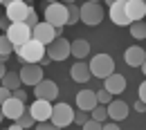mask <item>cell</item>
<instances>
[{
	"instance_id": "2e32d148",
	"label": "cell",
	"mask_w": 146,
	"mask_h": 130,
	"mask_svg": "<svg viewBox=\"0 0 146 130\" xmlns=\"http://www.w3.org/2000/svg\"><path fill=\"white\" fill-rule=\"evenodd\" d=\"M29 114L34 117V121H45V119H50V114H52V101L36 99V101L29 106Z\"/></svg>"
},
{
	"instance_id": "f546056e",
	"label": "cell",
	"mask_w": 146,
	"mask_h": 130,
	"mask_svg": "<svg viewBox=\"0 0 146 130\" xmlns=\"http://www.w3.org/2000/svg\"><path fill=\"white\" fill-rule=\"evenodd\" d=\"M88 117H90V114H88V110H81V108H79V110H74V119H72V123L81 126V123H83Z\"/></svg>"
},
{
	"instance_id": "5b68a950",
	"label": "cell",
	"mask_w": 146,
	"mask_h": 130,
	"mask_svg": "<svg viewBox=\"0 0 146 130\" xmlns=\"http://www.w3.org/2000/svg\"><path fill=\"white\" fill-rule=\"evenodd\" d=\"M90 74L97 79H106L110 72H115V61L110 54H94L90 61Z\"/></svg>"
},
{
	"instance_id": "4dcf8cb0",
	"label": "cell",
	"mask_w": 146,
	"mask_h": 130,
	"mask_svg": "<svg viewBox=\"0 0 146 130\" xmlns=\"http://www.w3.org/2000/svg\"><path fill=\"white\" fill-rule=\"evenodd\" d=\"M23 22H25V25H29V27H34V25H36V22H38V16H36V9H32V11H29V14H27V18L23 20Z\"/></svg>"
},
{
	"instance_id": "f6af8a7d",
	"label": "cell",
	"mask_w": 146,
	"mask_h": 130,
	"mask_svg": "<svg viewBox=\"0 0 146 130\" xmlns=\"http://www.w3.org/2000/svg\"><path fill=\"white\" fill-rule=\"evenodd\" d=\"M25 2H32V0H25Z\"/></svg>"
},
{
	"instance_id": "ba28073f",
	"label": "cell",
	"mask_w": 146,
	"mask_h": 130,
	"mask_svg": "<svg viewBox=\"0 0 146 130\" xmlns=\"http://www.w3.org/2000/svg\"><path fill=\"white\" fill-rule=\"evenodd\" d=\"M18 76H20L23 85H36L38 81L43 79V65L40 63H23Z\"/></svg>"
},
{
	"instance_id": "52a82bcc",
	"label": "cell",
	"mask_w": 146,
	"mask_h": 130,
	"mask_svg": "<svg viewBox=\"0 0 146 130\" xmlns=\"http://www.w3.org/2000/svg\"><path fill=\"white\" fill-rule=\"evenodd\" d=\"M74 119V110L70 103H54L52 106V114H50V121L54 128H65L70 126Z\"/></svg>"
},
{
	"instance_id": "4fadbf2b",
	"label": "cell",
	"mask_w": 146,
	"mask_h": 130,
	"mask_svg": "<svg viewBox=\"0 0 146 130\" xmlns=\"http://www.w3.org/2000/svg\"><path fill=\"white\" fill-rule=\"evenodd\" d=\"M124 9H126L128 20H144L146 16V0H124Z\"/></svg>"
},
{
	"instance_id": "d4e9b609",
	"label": "cell",
	"mask_w": 146,
	"mask_h": 130,
	"mask_svg": "<svg viewBox=\"0 0 146 130\" xmlns=\"http://www.w3.org/2000/svg\"><path fill=\"white\" fill-rule=\"evenodd\" d=\"M11 52H14V45L9 43V38H7V36H0V61L7 63V58H9Z\"/></svg>"
},
{
	"instance_id": "484cf974",
	"label": "cell",
	"mask_w": 146,
	"mask_h": 130,
	"mask_svg": "<svg viewBox=\"0 0 146 130\" xmlns=\"http://www.w3.org/2000/svg\"><path fill=\"white\" fill-rule=\"evenodd\" d=\"M90 117L104 123V121L108 119V110H106V106H104V103H97V106H94V108L90 110Z\"/></svg>"
},
{
	"instance_id": "6da1fadb",
	"label": "cell",
	"mask_w": 146,
	"mask_h": 130,
	"mask_svg": "<svg viewBox=\"0 0 146 130\" xmlns=\"http://www.w3.org/2000/svg\"><path fill=\"white\" fill-rule=\"evenodd\" d=\"M14 52H18L23 63H40V61L45 58V45L38 43L36 38H29V40H25L20 47H16Z\"/></svg>"
},
{
	"instance_id": "8fae6325",
	"label": "cell",
	"mask_w": 146,
	"mask_h": 130,
	"mask_svg": "<svg viewBox=\"0 0 146 130\" xmlns=\"http://www.w3.org/2000/svg\"><path fill=\"white\" fill-rule=\"evenodd\" d=\"M54 36H56L54 25H50V22H36V25L32 27V38H36L38 43H43V45L52 43Z\"/></svg>"
},
{
	"instance_id": "8992f818",
	"label": "cell",
	"mask_w": 146,
	"mask_h": 130,
	"mask_svg": "<svg viewBox=\"0 0 146 130\" xmlns=\"http://www.w3.org/2000/svg\"><path fill=\"white\" fill-rule=\"evenodd\" d=\"M68 20V5L65 2H47L45 7V22L54 25V27H65Z\"/></svg>"
},
{
	"instance_id": "30bf717a",
	"label": "cell",
	"mask_w": 146,
	"mask_h": 130,
	"mask_svg": "<svg viewBox=\"0 0 146 130\" xmlns=\"http://www.w3.org/2000/svg\"><path fill=\"white\" fill-rule=\"evenodd\" d=\"M32 88H34V96L36 99L54 101L56 96H58V85H56L54 81H50V79H40L36 85H32Z\"/></svg>"
},
{
	"instance_id": "9c48e42d",
	"label": "cell",
	"mask_w": 146,
	"mask_h": 130,
	"mask_svg": "<svg viewBox=\"0 0 146 130\" xmlns=\"http://www.w3.org/2000/svg\"><path fill=\"white\" fill-rule=\"evenodd\" d=\"M32 9H34V7H32L29 2H25V0H11L9 5H5L7 18L11 20V22H16V20H25V18H27V14H29Z\"/></svg>"
},
{
	"instance_id": "603a6c76",
	"label": "cell",
	"mask_w": 146,
	"mask_h": 130,
	"mask_svg": "<svg viewBox=\"0 0 146 130\" xmlns=\"http://www.w3.org/2000/svg\"><path fill=\"white\" fill-rule=\"evenodd\" d=\"M0 85H5L7 90H16V88H20V76H18V72H5L2 79H0Z\"/></svg>"
},
{
	"instance_id": "836d02e7",
	"label": "cell",
	"mask_w": 146,
	"mask_h": 130,
	"mask_svg": "<svg viewBox=\"0 0 146 130\" xmlns=\"http://www.w3.org/2000/svg\"><path fill=\"white\" fill-rule=\"evenodd\" d=\"M9 96H11V90H7L5 85H0V103H2V101H7Z\"/></svg>"
},
{
	"instance_id": "bcb514c9",
	"label": "cell",
	"mask_w": 146,
	"mask_h": 130,
	"mask_svg": "<svg viewBox=\"0 0 146 130\" xmlns=\"http://www.w3.org/2000/svg\"><path fill=\"white\" fill-rule=\"evenodd\" d=\"M0 2H2V0H0Z\"/></svg>"
},
{
	"instance_id": "ee69618b",
	"label": "cell",
	"mask_w": 146,
	"mask_h": 130,
	"mask_svg": "<svg viewBox=\"0 0 146 130\" xmlns=\"http://www.w3.org/2000/svg\"><path fill=\"white\" fill-rule=\"evenodd\" d=\"M47 2H56V0H47Z\"/></svg>"
},
{
	"instance_id": "d590c367",
	"label": "cell",
	"mask_w": 146,
	"mask_h": 130,
	"mask_svg": "<svg viewBox=\"0 0 146 130\" xmlns=\"http://www.w3.org/2000/svg\"><path fill=\"white\" fill-rule=\"evenodd\" d=\"M137 94H139V99H142V101H146V83H139V90H137Z\"/></svg>"
},
{
	"instance_id": "74e56055",
	"label": "cell",
	"mask_w": 146,
	"mask_h": 130,
	"mask_svg": "<svg viewBox=\"0 0 146 130\" xmlns=\"http://www.w3.org/2000/svg\"><path fill=\"white\" fill-rule=\"evenodd\" d=\"M5 72H7V67H5V63L0 61V79H2V74H5Z\"/></svg>"
},
{
	"instance_id": "7a4b0ae2",
	"label": "cell",
	"mask_w": 146,
	"mask_h": 130,
	"mask_svg": "<svg viewBox=\"0 0 146 130\" xmlns=\"http://www.w3.org/2000/svg\"><path fill=\"white\" fill-rule=\"evenodd\" d=\"M79 20L83 25H88V27H97L104 20V7H101V2L86 0V5L79 7Z\"/></svg>"
},
{
	"instance_id": "e0dca14e",
	"label": "cell",
	"mask_w": 146,
	"mask_h": 130,
	"mask_svg": "<svg viewBox=\"0 0 146 130\" xmlns=\"http://www.w3.org/2000/svg\"><path fill=\"white\" fill-rule=\"evenodd\" d=\"M108 16H110V20H112L115 25H119V27L130 25V20H128V16H126V9H124V0H117V2L108 5Z\"/></svg>"
},
{
	"instance_id": "ac0fdd59",
	"label": "cell",
	"mask_w": 146,
	"mask_h": 130,
	"mask_svg": "<svg viewBox=\"0 0 146 130\" xmlns=\"http://www.w3.org/2000/svg\"><path fill=\"white\" fill-rule=\"evenodd\" d=\"M90 67H88V63L81 58V61H76L72 65V70H70V79L76 81V83H88L90 81Z\"/></svg>"
},
{
	"instance_id": "e575fe53",
	"label": "cell",
	"mask_w": 146,
	"mask_h": 130,
	"mask_svg": "<svg viewBox=\"0 0 146 130\" xmlns=\"http://www.w3.org/2000/svg\"><path fill=\"white\" fill-rule=\"evenodd\" d=\"M133 108H135V110H137V112H146V101H142V99H137Z\"/></svg>"
},
{
	"instance_id": "1f68e13d",
	"label": "cell",
	"mask_w": 146,
	"mask_h": 130,
	"mask_svg": "<svg viewBox=\"0 0 146 130\" xmlns=\"http://www.w3.org/2000/svg\"><path fill=\"white\" fill-rule=\"evenodd\" d=\"M101 128H106V130H119V121H115V119H106L104 123H101Z\"/></svg>"
},
{
	"instance_id": "ab89813d",
	"label": "cell",
	"mask_w": 146,
	"mask_h": 130,
	"mask_svg": "<svg viewBox=\"0 0 146 130\" xmlns=\"http://www.w3.org/2000/svg\"><path fill=\"white\" fill-rule=\"evenodd\" d=\"M9 2H11V0H2V2H0V5H2V7H5V5H9Z\"/></svg>"
},
{
	"instance_id": "83f0119b",
	"label": "cell",
	"mask_w": 146,
	"mask_h": 130,
	"mask_svg": "<svg viewBox=\"0 0 146 130\" xmlns=\"http://www.w3.org/2000/svg\"><path fill=\"white\" fill-rule=\"evenodd\" d=\"M94 94H97V103H104V106H106V103H110V99H112V94H110L106 88H101L99 92H94Z\"/></svg>"
},
{
	"instance_id": "4316f807",
	"label": "cell",
	"mask_w": 146,
	"mask_h": 130,
	"mask_svg": "<svg viewBox=\"0 0 146 130\" xmlns=\"http://www.w3.org/2000/svg\"><path fill=\"white\" fill-rule=\"evenodd\" d=\"M76 22H79V7L74 2H70L68 5V20H65V25H76Z\"/></svg>"
},
{
	"instance_id": "d6986e66",
	"label": "cell",
	"mask_w": 146,
	"mask_h": 130,
	"mask_svg": "<svg viewBox=\"0 0 146 130\" xmlns=\"http://www.w3.org/2000/svg\"><path fill=\"white\" fill-rule=\"evenodd\" d=\"M124 61H126L130 67H139V65H144L146 54L139 45H133V47H128L126 52H124Z\"/></svg>"
},
{
	"instance_id": "3957f363",
	"label": "cell",
	"mask_w": 146,
	"mask_h": 130,
	"mask_svg": "<svg viewBox=\"0 0 146 130\" xmlns=\"http://www.w3.org/2000/svg\"><path fill=\"white\" fill-rule=\"evenodd\" d=\"M5 36L9 38V43L14 45V49L20 47L25 40H29L32 38V27L29 25H25L23 20H16V22H9L7 25V29H5Z\"/></svg>"
},
{
	"instance_id": "f35d334b",
	"label": "cell",
	"mask_w": 146,
	"mask_h": 130,
	"mask_svg": "<svg viewBox=\"0 0 146 130\" xmlns=\"http://www.w3.org/2000/svg\"><path fill=\"white\" fill-rule=\"evenodd\" d=\"M112 2H117V0H104V5L108 7V5H112Z\"/></svg>"
},
{
	"instance_id": "f1b7e54d",
	"label": "cell",
	"mask_w": 146,
	"mask_h": 130,
	"mask_svg": "<svg viewBox=\"0 0 146 130\" xmlns=\"http://www.w3.org/2000/svg\"><path fill=\"white\" fill-rule=\"evenodd\" d=\"M81 128H86V130H101V121H97V119L88 117V119L81 123Z\"/></svg>"
},
{
	"instance_id": "7402d4cb",
	"label": "cell",
	"mask_w": 146,
	"mask_h": 130,
	"mask_svg": "<svg viewBox=\"0 0 146 130\" xmlns=\"http://www.w3.org/2000/svg\"><path fill=\"white\" fill-rule=\"evenodd\" d=\"M32 126H34V117L29 114V110H23L18 119H14L11 130H23V128H32Z\"/></svg>"
},
{
	"instance_id": "60d3db41",
	"label": "cell",
	"mask_w": 146,
	"mask_h": 130,
	"mask_svg": "<svg viewBox=\"0 0 146 130\" xmlns=\"http://www.w3.org/2000/svg\"><path fill=\"white\" fill-rule=\"evenodd\" d=\"M63 2H65V5H70V2H74V0H63Z\"/></svg>"
},
{
	"instance_id": "7bdbcfd3",
	"label": "cell",
	"mask_w": 146,
	"mask_h": 130,
	"mask_svg": "<svg viewBox=\"0 0 146 130\" xmlns=\"http://www.w3.org/2000/svg\"><path fill=\"white\" fill-rule=\"evenodd\" d=\"M92 2H101V0H92Z\"/></svg>"
},
{
	"instance_id": "d6a6232c",
	"label": "cell",
	"mask_w": 146,
	"mask_h": 130,
	"mask_svg": "<svg viewBox=\"0 0 146 130\" xmlns=\"http://www.w3.org/2000/svg\"><path fill=\"white\" fill-rule=\"evenodd\" d=\"M11 96H16V99H20V101H27V92H25V90H20V88L11 90Z\"/></svg>"
},
{
	"instance_id": "277c9868",
	"label": "cell",
	"mask_w": 146,
	"mask_h": 130,
	"mask_svg": "<svg viewBox=\"0 0 146 130\" xmlns=\"http://www.w3.org/2000/svg\"><path fill=\"white\" fill-rule=\"evenodd\" d=\"M45 56L52 61V63H61L70 56V40L63 36H54L52 43L45 45Z\"/></svg>"
},
{
	"instance_id": "cb8c5ba5",
	"label": "cell",
	"mask_w": 146,
	"mask_h": 130,
	"mask_svg": "<svg viewBox=\"0 0 146 130\" xmlns=\"http://www.w3.org/2000/svg\"><path fill=\"white\" fill-rule=\"evenodd\" d=\"M128 27H130V36L135 38V40H144V36H146V25L142 22V20H133Z\"/></svg>"
},
{
	"instance_id": "ffe728a7",
	"label": "cell",
	"mask_w": 146,
	"mask_h": 130,
	"mask_svg": "<svg viewBox=\"0 0 146 130\" xmlns=\"http://www.w3.org/2000/svg\"><path fill=\"white\" fill-rule=\"evenodd\" d=\"M94 106H97V94L92 92V90H81V92L76 94V108L90 112Z\"/></svg>"
},
{
	"instance_id": "7c38bea8",
	"label": "cell",
	"mask_w": 146,
	"mask_h": 130,
	"mask_svg": "<svg viewBox=\"0 0 146 130\" xmlns=\"http://www.w3.org/2000/svg\"><path fill=\"white\" fill-rule=\"evenodd\" d=\"M0 110H2V117H9V119L14 121V119L20 117V112L25 110V101H20L16 96H9L7 101L0 103Z\"/></svg>"
},
{
	"instance_id": "8d00e7d4",
	"label": "cell",
	"mask_w": 146,
	"mask_h": 130,
	"mask_svg": "<svg viewBox=\"0 0 146 130\" xmlns=\"http://www.w3.org/2000/svg\"><path fill=\"white\" fill-rule=\"evenodd\" d=\"M9 22H11V20L7 18V16H5V18H0V29H7V25H9Z\"/></svg>"
},
{
	"instance_id": "44dd1931",
	"label": "cell",
	"mask_w": 146,
	"mask_h": 130,
	"mask_svg": "<svg viewBox=\"0 0 146 130\" xmlns=\"http://www.w3.org/2000/svg\"><path fill=\"white\" fill-rule=\"evenodd\" d=\"M70 54L74 56V58H86V56L90 54V43L86 40V38H76L74 43H70Z\"/></svg>"
},
{
	"instance_id": "5bb4252c",
	"label": "cell",
	"mask_w": 146,
	"mask_h": 130,
	"mask_svg": "<svg viewBox=\"0 0 146 130\" xmlns=\"http://www.w3.org/2000/svg\"><path fill=\"white\" fill-rule=\"evenodd\" d=\"M106 110H108V119H115V121H124L128 117V108L126 101H119V99H110V103H106Z\"/></svg>"
},
{
	"instance_id": "9a60e30c",
	"label": "cell",
	"mask_w": 146,
	"mask_h": 130,
	"mask_svg": "<svg viewBox=\"0 0 146 130\" xmlns=\"http://www.w3.org/2000/svg\"><path fill=\"white\" fill-rule=\"evenodd\" d=\"M104 88L108 90L112 96H117V94H121L126 90V76L117 74V72H110L106 79H104Z\"/></svg>"
},
{
	"instance_id": "b9f144b4",
	"label": "cell",
	"mask_w": 146,
	"mask_h": 130,
	"mask_svg": "<svg viewBox=\"0 0 146 130\" xmlns=\"http://www.w3.org/2000/svg\"><path fill=\"white\" fill-rule=\"evenodd\" d=\"M0 121H2V110H0Z\"/></svg>"
}]
</instances>
